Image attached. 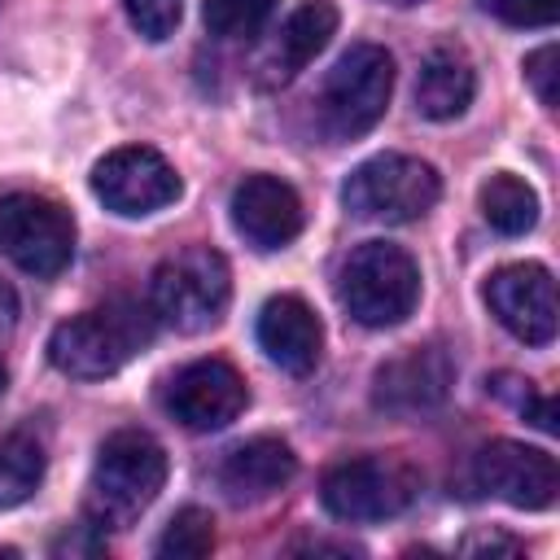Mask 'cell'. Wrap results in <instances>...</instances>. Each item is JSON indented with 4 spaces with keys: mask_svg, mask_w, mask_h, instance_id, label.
I'll list each match as a JSON object with an SVG mask.
<instances>
[{
    "mask_svg": "<svg viewBox=\"0 0 560 560\" xmlns=\"http://www.w3.org/2000/svg\"><path fill=\"white\" fill-rule=\"evenodd\" d=\"M153 341V311L140 302H105L83 315H70L48 337V359L74 381H105L127 368Z\"/></svg>",
    "mask_w": 560,
    "mask_h": 560,
    "instance_id": "cell-1",
    "label": "cell"
},
{
    "mask_svg": "<svg viewBox=\"0 0 560 560\" xmlns=\"http://www.w3.org/2000/svg\"><path fill=\"white\" fill-rule=\"evenodd\" d=\"M166 486V451L144 429H118L101 442L88 477V521L92 525H131Z\"/></svg>",
    "mask_w": 560,
    "mask_h": 560,
    "instance_id": "cell-2",
    "label": "cell"
},
{
    "mask_svg": "<svg viewBox=\"0 0 560 560\" xmlns=\"http://www.w3.org/2000/svg\"><path fill=\"white\" fill-rule=\"evenodd\" d=\"M337 298L363 328H394L420 302V267L402 245L363 241L337 271Z\"/></svg>",
    "mask_w": 560,
    "mask_h": 560,
    "instance_id": "cell-3",
    "label": "cell"
},
{
    "mask_svg": "<svg viewBox=\"0 0 560 560\" xmlns=\"http://www.w3.org/2000/svg\"><path fill=\"white\" fill-rule=\"evenodd\" d=\"M232 298L228 258L210 245H188L158 262L149 280V311L175 332H206L223 319Z\"/></svg>",
    "mask_w": 560,
    "mask_h": 560,
    "instance_id": "cell-4",
    "label": "cell"
},
{
    "mask_svg": "<svg viewBox=\"0 0 560 560\" xmlns=\"http://www.w3.org/2000/svg\"><path fill=\"white\" fill-rule=\"evenodd\" d=\"M394 92V57L381 44H354L328 70L319 88V127L328 140L346 144L368 136L389 105Z\"/></svg>",
    "mask_w": 560,
    "mask_h": 560,
    "instance_id": "cell-5",
    "label": "cell"
},
{
    "mask_svg": "<svg viewBox=\"0 0 560 560\" xmlns=\"http://www.w3.org/2000/svg\"><path fill=\"white\" fill-rule=\"evenodd\" d=\"M442 197V179L429 162L407 153H381L350 171L341 201L354 219L372 223H411L424 219Z\"/></svg>",
    "mask_w": 560,
    "mask_h": 560,
    "instance_id": "cell-6",
    "label": "cell"
},
{
    "mask_svg": "<svg viewBox=\"0 0 560 560\" xmlns=\"http://www.w3.org/2000/svg\"><path fill=\"white\" fill-rule=\"evenodd\" d=\"M0 254L26 276H57L74 258V219L61 201L44 192L0 197Z\"/></svg>",
    "mask_w": 560,
    "mask_h": 560,
    "instance_id": "cell-7",
    "label": "cell"
},
{
    "mask_svg": "<svg viewBox=\"0 0 560 560\" xmlns=\"http://www.w3.org/2000/svg\"><path fill=\"white\" fill-rule=\"evenodd\" d=\"M416 490H420L416 468L394 455L341 459L319 481V499L337 521H389L411 508Z\"/></svg>",
    "mask_w": 560,
    "mask_h": 560,
    "instance_id": "cell-8",
    "label": "cell"
},
{
    "mask_svg": "<svg viewBox=\"0 0 560 560\" xmlns=\"http://www.w3.org/2000/svg\"><path fill=\"white\" fill-rule=\"evenodd\" d=\"M92 192L105 201V210L122 219H144L179 197V175L158 149L127 144L92 166Z\"/></svg>",
    "mask_w": 560,
    "mask_h": 560,
    "instance_id": "cell-9",
    "label": "cell"
},
{
    "mask_svg": "<svg viewBox=\"0 0 560 560\" xmlns=\"http://www.w3.org/2000/svg\"><path fill=\"white\" fill-rule=\"evenodd\" d=\"M245 402H249L245 376L223 359H197V363L179 368L175 376H166V385H162L166 416L192 433L228 429L245 411Z\"/></svg>",
    "mask_w": 560,
    "mask_h": 560,
    "instance_id": "cell-10",
    "label": "cell"
},
{
    "mask_svg": "<svg viewBox=\"0 0 560 560\" xmlns=\"http://www.w3.org/2000/svg\"><path fill=\"white\" fill-rule=\"evenodd\" d=\"M472 477L486 494L512 503V508H525V512H542L556 503V490H560V468L547 451L538 446H525V442H486L477 455H472Z\"/></svg>",
    "mask_w": 560,
    "mask_h": 560,
    "instance_id": "cell-11",
    "label": "cell"
},
{
    "mask_svg": "<svg viewBox=\"0 0 560 560\" xmlns=\"http://www.w3.org/2000/svg\"><path fill=\"white\" fill-rule=\"evenodd\" d=\"M486 302L494 319L525 346H547L556 337V280L542 262H512L486 280Z\"/></svg>",
    "mask_w": 560,
    "mask_h": 560,
    "instance_id": "cell-12",
    "label": "cell"
},
{
    "mask_svg": "<svg viewBox=\"0 0 560 560\" xmlns=\"http://www.w3.org/2000/svg\"><path fill=\"white\" fill-rule=\"evenodd\" d=\"M455 385V363L451 354L429 341V346H407L402 354L385 359L372 376V402L394 416H416L433 411Z\"/></svg>",
    "mask_w": 560,
    "mask_h": 560,
    "instance_id": "cell-13",
    "label": "cell"
},
{
    "mask_svg": "<svg viewBox=\"0 0 560 560\" xmlns=\"http://www.w3.org/2000/svg\"><path fill=\"white\" fill-rule=\"evenodd\" d=\"M302 197L276 175H245L232 192V228L262 254L284 249L302 232Z\"/></svg>",
    "mask_w": 560,
    "mask_h": 560,
    "instance_id": "cell-14",
    "label": "cell"
},
{
    "mask_svg": "<svg viewBox=\"0 0 560 560\" xmlns=\"http://www.w3.org/2000/svg\"><path fill=\"white\" fill-rule=\"evenodd\" d=\"M337 35V9L328 0H306L284 18V26L271 35V44L254 57V83L258 88H284L293 83Z\"/></svg>",
    "mask_w": 560,
    "mask_h": 560,
    "instance_id": "cell-15",
    "label": "cell"
},
{
    "mask_svg": "<svg viewBox=\"0 0 560 560\" xmlns=\"http://www.w3.org/2000/svg\"><path fill=\"white\" fill-rule=\"evenodd\" d=\"M258 346L276 368L306 376V372H315L319 350H324L319 315L298 293H280L258 311Z\"/></svg>",
    "mask_w": 560,
    "mask_h": 560,
    "instance_id": "cell-16",
    "label": "cell"
},
{
    "mask_svg": "<svg viewBox=\"0 0 560 560\" xmlns=\"http://www.w3.org/2000/svg\"><path fill=\"white\" fill-rule=\"evenodd\" d=\"M298 472V455L280 438H249L232 446L219 464V490L232 503H262L276 490H284Z\"/></svg>",
    "mask_w": 560,
    "mask_h": 560,
    "instance_id": "cell-17",
    "label": "cell"
},
{
    "mask_svg": "<svg viewBox=\"0 0 560 560\" xmlns=\"http://www.w3.org/2000/svg\"><path fill=\"white\" fill-rule=\"evenodd\" d=\"M477 74L459 48H433L416 74V109L429 122H451L472 105Z\"/></svg>",
    "mask_w": 560,
    "mask_h": 560,
    "instance_id": "cell-18",
    "label": "cell"
},
{
    "mask_svg": "<svg viewBox=\"0 0 560 560\" xmlns=\"http://www.w3.org/2000/svg\"><path fill=\"white\" fill-rule=\"evenodd\" d=\"M477 201H481L486 223L494 232H503V236H525L538 223V192L521 175H508V171L490 175L481 184V197Z\"/></svg>",
    "mask_w": 560,
    "mask_h": 560,
    "instance_id": "cell-19",
    "label": "cell"
},
{
    "mask_svg": "<svg viewBox=\"0 0 560 560\" xmlns=\"http://www.w3.org/2000/svg\"><path fill=\"white\" fill-rule=\"evenodd\" d=\"M44 481V446L31 433H0V512L26 503Z\"/></svg>",
    "mask_w": 560,
    "mask_h": 560,
    "instance_id": "cell-20",
    "label": "cell"
},
{
    "mask_svg": "<svg viewBox=\"0 0 560 560\" xmlns=\"http://www.w3.org/2000/svg\"><path fill=\"white\" fill-rule=\"evenodd\" d=\"M153 551L166 556V560H201V556H210L214 551V516L201 512V508H179L171 516V525L162 529Z\"/></svg>",
    "mask_w": 560,
    "mask_h": 560,
    "instance_id": "cell-21",
    "label": "cell"
},
{
    "mask_svg": "<svg viewBox=\"0 0 560 560\" xmlns=\"http://www.w3.org/2000/svg\"><path fill=\"white\" fill-rule=\"evenodd\" d=\"M280 0H201V18L219 39H254Z\"/></svg>",
    "mask_w": 560,
    "mask_h": 560,
    "instance_id": "cell-22",
    "label": "cell"
},
{
    "mask_svg": "<svg viewBox=\"0 0 560 560\" xmlns=\"http://www.w3.org/2000/svg\"><path fill=\"white\" fill-rule=\"evenodd\" d=\"M490 389H494L499 398H508L534 429H542V433H556V429H560V424H556V402H551L547 394H538L534 381H521V376H494Z\"/></svg>",
    "mask_w": 560,
    "mask_h": 560,
    "instance_id": "cell-23",
    "label": "cell"
},
{
    "mask_svg": "<svg viewBox=\"0 0 560 560\" xmlns=\"http://www.w3.org/2000/svg\"><path fill=\"white\" fill-rule=\"evenodd\" d=\"M122 9H127V22L153 44L175 35V26L184 18V0H122Z\"/></svg>",
    "mask_w": 560,
    "mask_h": 560,
    "instance_id": "cell-24",
    "label": "cell"
},
{
    "mask_svg": "<svg viewBox=\"0 0 560 560\" xmlns=\"http://www.w3.org/2000/svg\"><path fill=\"white\" fill-rule=\"evenodd\" d=\"M481 9L508 26H551L560 18V0H481Z\"/></svg>",
    "mask_w": 560,
    "mask_h": 560,
    "instance_id": "cell-25",
    "label": "cell"
},
{
    "mask_svg": "<svg viewBox=\"0 0 560 560\" xmlns=\"http://www.w3.org/2000/svg\"><path fill=\"white\" fill-rule=\"evenodd\" d=\"M525 79H529L534 96H538L547 109H556V44H542L538 52L525 57Z\"/></svg>",
    "mask_w": 560,
    "mask_h": 560,
    "instance_id": "cell-26",
    "label": "cell"
},
{
    "mask_svg": "<svg viewBox=\"0 0 560 560\" xmlns=\"http://www.w3.org/2000/svg\"><path fill=\"white\" fill-rule=\"evenodd\" d=\"M464 551H521V542H512V538H468Z\"/></svg>",
    "mask_w": 560,
    "mask_h": 560,
    "instance_id": "cell-27",
    "label": "cell"
},
{
    "mask_svg": "<svg viewBox=\"0 0 560 560\" xmlns=\"http://www.w3.org/2000/svg\"><path fill=\"white\" fill-rule=\"evenodd\" d=\"M13 315H18V298H13V289L0 280V324H13Z\"/></svg>",
    "mask_w": 560,
    "mask_h": 560,
    "instance_id": "cell-28",
    "label": "cell"
},
{
    "mask_svg": "<svg viewBox=\"0 0 560 560\" xmlns=\"http://www.w3.org/2000/svg\"><path fill=\"white\" fill-rule=\"evenodd\" d=\"M4 385H9V372H4V363H0V394H4Z\"/></svg>",
    "mask_w": 560,
    "mask_h": 560,
    "instance_id": "cell-29",
    "label": "cell"
},
{
    "mask_svg": "<svg viewBox=\"0 0 560 560\" xmlns=\"http://www.w3.org/2000/svg\"><path fill=\"white\" fill-rule=\"evenodd\" d=\"M389 4H402L407 9V4H420V0H389Z\"/></svg>",
    "mask_w": 560,
    "mask_h": 560,
    "instance_id": "cell-30",
    "label": "cell"
}]
</instances>
